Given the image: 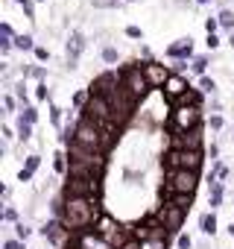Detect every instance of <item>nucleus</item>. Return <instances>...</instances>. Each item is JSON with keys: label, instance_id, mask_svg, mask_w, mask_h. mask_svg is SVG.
Returning a JSON list of instances; mask_svg holds the SVG:
<instances>
[{"label": "nucleus", "instance_id": "obj_36", "mask_svg": "<svg viewBox=\"0 0 234 249\" xmlns=\"http://www.w3.org/2000/svg\"><path fill=\"white\" fill-rule=\"evenodd\" d=\"M3 217H6V220H9V223H18V211H15V208H12V205H9V208H6V211H3Z\"/></svg>", "mask_w": 234, "mask_h": 249}, {"label": "nucleus", "instance_id": "obj_23", "mask_svg": "<svg viewBox=\"0 0 234 249\" xmlns=\"http://www.w3.org/2000/svg\"><path fill=\"white\" fill-rule=\"evenodd\" d=\"M141 249H167V237H150V240H141Z\"/></svg>", "mask_w": 234, "mask_h": 249}, {"label": "nucleus", "instance_id": "obj_10", "mask_svg": "<svg viewBox=\"0 0 234 249\" xmlns=\"http://www.w3.org/2000/svg\"><path fill=\"white\" fill-rule=\"evenodd\" d=\"M100 194V182L97 179H76L70 176L65 185V196H97Z\"/></svg>", "mask_w": 234, "mask_h": 249}, {"label": "nucleus", "instance_id": "obj_7", "mask_svg": "<svg viewBox=\"0 0 234 249\" xmlns=\"http://www.w3.org/2000/svg\"><path fill=\"white\" fill-rule=\"evenodd\" d=\"M167 167L170 170H199L202 167V153L199 150H170L167 153Z\"/></svg>", "mask_w": 234, "mask_h": 249}, {"label": "nucleus", "instance_id": "obj_13", "mask_svg": "<svg viewBox=\"0 0 234 249\" xmlns=\"http://www.w3.org/2000/svg\"><path fill=\"white\" fill-rule=\"evenodd\" d=\"M73 249H117L114 243H108L105 237H100L97 231H85L76 237V246Z\"/></svg>", "mask_w": 234, "mask_h": 249}, {"label": "nucleus", "instance_id": "obj_31", "mask_svg": "<svg viewBox=\"0 0 234 249\" xmlns=\"http://www.w3.org/2000/svg\"><path fill=\"white\" fill-rule=\"evenodd\" d=\"M73 106H76V108H85V106H88V91H76V94H73Z\"/></svg>", "mask_w": 234, "mask_h": 249}, {"label": "nucleus", "instance_id": "obj_29", "mask_svg": "<svg viewBox=\"0 0 234 249\" xmlns=\"http://www.w3.org/2000/svg\"><path fill=\"white\" fill-rule=\"evenodd\" d=\"M199 91H205V94H214V91H217V82H214L211 76H202V79H199Z\"/></svg>", "mask_w": 234, "mask_h": 249}, {"label": "nucleus", "instance_id": "obj_19", "mask_svg": "<svg viewBox=\"0 0 234 249\" xmlns=\"http://www.w3.org/2000/svg\"><path fill=\"white\" fill-rule=\"evenodd\" d=\"M82 50H85V38H82L79 33H73V36L67 38V65H70V68L76 65V59H79Z\"/></svg>", "mask_w": 234, "mask_h": 249}, {"label": "nucleus", "instance_id": "obj_12", "mask_svg": "<svg viewBox=\"0 0 234 249\" xmlns=\"http://www.w3.org/2000/svg\"><path fill=\"white\" fill-rule=\"evenodd\" d=\"M144 73H147V79H150L152 88H164L167 79L173 76V71H167V68L158 65V62H147V65H144Z\"/></svg>", "mask_w": 234, "mask_h": 249}, {"label": "nucleus", "instance_id": "obj_43", "mask_svg": "<svg viewBox=\"0 0 234 249\" xmlns=\"http://www.w3.org/2000/svg\"><path fill=\"white\" fill-rule=\"evenodd\" d=\"M141 59H144V62H152V53H150V47H141Z\"/></svg>", "mask_w": 234, "mask_h": 249}, {"label": "nucleus", "instance_id": "obj_30", "mask_svg": "<svg viewBox=\"0 0 234 249\" xmlns=\"http://www.w3.org/2000/svg\"><path fill=\"white\" fill-rule=\"evenodd\" d=\"M222 202V185H211V205L217 208Z\"/></svg>", "mask_w": 234, "mask_h": 249}, {"label": "nucleus", "instance_id": "obj_6", "mask_svg": "<svg viewBox=\"0 0 234 249\" xmlns=\"http://www.w3.org/2000/svg\"><path fill=\"white\" fill-rule=\"evenodd\" d=\"M123 88L129 91V97H132V100H144V97H147V91H150L152 85H150V79H147L144 68H129V71L123 73Z\"/></svg>", "mask_w": 234, "mask_h": 249}, {"label": "nucleus", "instance_id": "obj_21", "mask_svg": "<svg viewBox=\"0 0 234 249\" xmlns=\"http://www.w3.org/2000/svg\"><path fill=\"white\" fill-rule=\"evenodd\" d=\"M18 138L21 141H30L33 138V123H27L24 117H18Z\"/></svg>", "mask_w": 234, "mask_h": 249}, {"label": "nucleus", "instance_id": "obj_35", "mask_svg": "<svg viewBox=\"0 0 234 249\" xmlns=\"http://www.w3.org/2000/svg\"><path fill=\"white\" fill-rule=\"evenodd\" d=\"M30 234H33V231H30V226H27V223H18V240H27Z\"/></svg>", "mask_w": 234, "mask_h": 249}, {"label": "nucleus", "instance_id": "obj_22", "mask_svg": "<svg viewBox=\"0 0 234 249\" xmlns=\"http://www.w3.org/2000/svg\"><path fill=\"white\" fill-rule=\"evenodd\" d=\"M170 199H173L179 208H184V211H187V208H190V202H193V194H170Z\"/></svg>", "mask_w": 234, "mask_h": 249}, {"label": "nucleus", "instance_id": "obj_11", "mask_svg": "<svg viewBox=\"0 0 234 249\" xmlns=\"http://www.w3.org/2000/svg\"><path fill=\"white\" fill-rule=\"evenodd\" d=\"M120 82H123V76H117L114 71H105L102 76H97L94 79V85H91V94H100V97H108L114 88H120Z\"/></svg>", "mask_w": 234, "mask_h": 249}, {"label": "nucleus", "instance_id": "obj_3", "mask_svg": "<svg viewBox=\"0 0 234 249\" xmlns=\"http://www.w3.org/2000/svg\"><path fill=\"white\" fill-rule=\"evenodd\" d=\"M70 147H79V150H88V153H102V147H108V141H105L102 129L97 126L94 120L82 117L76 123V132H73V144Z\"/></svg>", "mask_w": 234, "mask_h": 249}, {"label": "nucleus", "instance_id": "obj_39", "mask_svg": "<svg viewBox=\"0 0 234 249\" xmlns=\"http://www.w3.org/2000/svg\"><path fill=\"white\" fill-rule=\"evenodd\" d=\"M18 3H21V9L27 12V18H33V3H30V0H18Z\"/></svg>", "mask_w": 234, "mask_h": 249}, {"label": "nucleus", "instance_id": "obj_2", "mask_svg": "<svg viewBox=\"0 0 234 249\" xmlns=\"http://www.w3.org/2000/svg\"><path fill=\"white\" fill-rule=\"evenodd\" d=\"M102 156L100 153H88L79 147H70V176L76 179H100L102 173Z\"/></svg>", "mask_w": 234, "mask_h": 249}, {"label": "nucleus", "instance_id": "obj_9", "mask_svg": "<svg viewBox=\"0 0 234 249\" xmlns=\"http://www.w3.org/2000/svg\"><path fill=\"white\" fill-rule=\"evenodd\" d=\"M94 231H97L100 237H105L108 243H114L117 249H120V246H123L126 240H129L126 234H120V226H117V220H111L108 214H102V217H100V220L94 223Z\"/></svg>", "mask_w": 234, "mask_h": 249}, {"label": "nucleus", "instance_id": "obj_28", "mask_svg": "<svg viewBox=\"0 0 234 249\" xmlns=\"http://www.w3.org/2000/svg\"><path fill=\"white\" fill-rule=\"evenodd\" d=\"M117 59H120V53H117L114 47H102V62H105V65H114Z\"/></svg>", "mask_w": 234, "mask_h": 249}, {"label": "nucleus", "instance_id": "obj_26", "mask_svg": "<svg viewBox=\"0 0 234 249\" xmlns=\"http://www.w3.org/2000/svg\"><path fill=\"white\" fill-rule=\"evenodd\" d=\"M15 47L18 50H33L35 44H33V36H15Z\"/></svg>", "mask_w": 234, "mask_h": 249}, {"label": "nucleus", "instance_id": "obj_15", "mask_svg": "<svg viewBox=\"0 0 234 249\" xmlns=\"http://www.w3.org/2000/svg\"><path fill=\"white\" fill-rule=\"evenodd\" d=\"M199 144H202L199 129H193V132H173V150H199Z\"/></svg>", "mask_w": 234, "mask_h": 249}, {"label": "nucleus", "instance_id": "obj_38", "mask_svg": "<svg viewBox=\"0 0 234 249\" xmlns=\"http://www.w3.org/2000/svg\"><path fill=\"white\" fill-rule=\"evenodd\" d=\"M187 71V62L184 59H176V68H173V73H184Z\"/></svg>", "mask_w": 234, "mask_h": 249}, {"label": "nucleus", "instance_id": "obj_27", "mask_svg": "<svg viewBox=\"0 0 234 249\" xmlns=\"http://www.w3.org/2000/svg\"><path fill=\"white\" fill-rule=\"evenodd\" d=\"M202 231H205V234H214V231H217V220H214V214H205V217H202Z\"/></svg>", "mask_w": 234, "mask_h": 249}, {"label": "nucleus", "instance_id": "obj_5", "mask_svg": "<svg viewBox=\"0 0 234 249\" xmlns=\"http://www.w3.org/2000/svg\"><path fill=\"white\" fill-rule=\"evenodd\" d=\"M196 182H199V170H170L167 176V191L170 194H193L196 191Z\"/></svg>", "mask_w": 234, "mask_h": 249}, {"label": "nucleus", "instance_id": "obj_42", "mask_svg": "<svg viewBox=\"0 0 234 249\" xmlns=\"http://www.w3.org/2000/svg\"><path fill=\"white\" fill-rule=\"evenodd\" d=\"M35 56H38V59H41V62H47V59H50V53H47V50H44V47H35Z\"/></svg>", "mask_w": 234, "mask_h": 249}, {"label": "nucleus", "instance_id": "obj_45", "mask_svg": "<svg viewBox=\"0 0 234 249\" xmlns=\"http://www.w3.org/2000/svg\"><path fill=\"white\" fill-rule=\"evenodd\" d=\"M6 249H24V240H9Z\"/></svg>", "mask_w": 234, "mask_h": 249}, {"label": "nucleus", "instance_id": "obj_8", "mask_svg": "<svg viewBox=\"0 0 234 249\" xmlns=\"http://www.w3.org/2000/svg\"><path fill=\"white\" fill-rule=\"evenodd\" d=\"M184 214H187L184 208H179L173 199H167V202L158 208L155 220H158V223H161V226H164L170 234H173V231H179V229H182V223H184Z\"/></svg>", "mask_w": 234, "mask_h": 249}, {"label": "nucleus", "instance_id": "obj_18", "mask_svg": "<svg viewBox=\"0 0 234 249\" xmlns=\"http://www.w3.org/2000/svg\"><path fill=\"white\" fill-rule=\"evenodd\" d=\"M190 53H193V38L190 36L187 38H179V41H173L167 47V56H173V59H190Z\"/></svg>", "mask_w": 234, "mask_h": 249}, {"label": "nucleus", "instance_id": "obj_34", "mask_svg": "<svg viewBox=\"0 0 234 249\" xmlns=\"http://www.w3.org/2000/svg\"><path fill=\"white\" fill-rule=\"evenodd\" d=\"M217 27H219V18H208V21H205V30H208V36H214V33H217Z\"/></svg>", "mask_w": 234, "mask_h": 249}, {"label": "nucleus", "instance_id": "obj_20", "mask_svg": "<svg viewBox=\"0 0 234 249\" xmlns=\"http://www.w3.org/2000/svg\"><path fill=\"white\" fill-rule=\"evenodd\" d=\"M38 164H41V161H38V156H30V159H27V167H24V170L18 173V179H21V182H27V179H33V173L38 170Z\"/></svg>", "mask_w": 234, "mask_h": 249}, {"label": "nucleus", "instance_id": "obj_37", "mask_svg": "<svg viewBox=\"0 0 234 249\" xmlns=\"http://www.w3.org/2000/svg\"><path fill=\"white\" fill-rule=\"evenodd\" d=\"M120 249H141V240H138V237H129V240H126Z\"/></svg>", "mask_w": 234, "mask_h": 249}, {"label": "nucleus", "instance_id": "obj_40", "mask_svg": "<svg viewBox=\"0 0 234 249\" xmlns=\"http://www.w3.org/2000/svg\"><path fill=\"white\" fill-rule=\"evenodd\" d=\"M190 246H193V243H190V237H187V234H182V237H179V249H190Z\"/></svg>", "mask_w": 234, "mask_h": 249}, {"label": "nucleus", "instance_id": "obj_44", "mask_svg": "<svg viewBox=\"0 0 234 249\" xmlns=\"http://www.w3.org/2000/svg\"><path fill=\"white\" fill-rule=\"evenodd\" d=\"M35 97H38V100H47V85H44V82L38 85V94H35Z\"/></svg>", "mask_w": 234, "mask_h": 249}, {"label": "nucleus", "instance_id": "obj_49", "mask_svg": "<svg viewBox=\"0 0 234 249\" xmlns=\"http://www.w3.org/2000/svg\"><path fill=\"white\" fill-rule=\"evenodd\" d=\"M231 47H234V33H231Z\"/></svg>", "mask_w": 234, "mask_h": 249}, {"label": "nucleus", "instance_id": "obj_50", "mask_svg": "<svg viewBox=\"0 0 234 249\" xmlns=\"http://www.w3.org/2000/svg\"><path fill=\"white\" fill-rule=\"evenodd\" d=\"M123 3H132V0H123Z\"/></svg>", "mask_w": 234, "mask_h": 249}, {"label": "nucleus", "instance_id": "obj_46", "mask_svg": "<svg viewBox=\"0 0 234 249\" xmlns=\"http://www.w3.org/2000/svg\"><path fill=\"white\" fill-rule=\"evenodd\" d=\"M211 126H214V129H219V126H222V117H219V114H214V117H211Z\"/></svg>", "mask_w": 234, "mask_h": 249}, {"label": "nucleus", "instance_id": "obj_4", "mask_svg": "<svg viewBox=\"0 0 234 249\" xmlns=\"http://www.w3.org/2000/svg\"><path fill=\"white\" fill-rule=\"evenodd\" d=\"M199 120H202L199 106H182V103H176L173 111H170V129L173 132H193V129H199Z\"/></svg>", "mask_w": 234, "mask_h": 249}, {"label": "nucleus", "instance_id": "obj_24", "mask_svg": "<svg viewBox=\"0 0 234 249\" xmlns=\"http://www.w3.org/2000/svg\"><path fill=\"white\" fill-rule=\"evenodd\" d=\"M219 27H225V30L234 33V12H231V9H222V12H219Z\"/></svg>", "mask_w": 234, "mask_h": 249}, {"label": "nucleus", "instance_id": "obj_33", "mask_svg": "<svg viewBox=\"0 0 234 249\" xmlns=\"http://www.w3.org/2000/svg\"><path fill=\"white\" fill-rule=\"evenodd\" d=\"M21 117H24L27 123H35V120H38V114H35V108H33V106H24V111H21Z\"/></svg>", "mask_w": 234, "mask_h": 249}, {"label": "nucleus", "instance_id": "obj_41", "mask_svg": "<svg viewBox=\"0 0 234 249\" xmlns=\"http://www.w3.org/2000/svg\"><path fill=\"white\" fill-rule=\"evenodd\" d=\"M126 36H129V38H141V27H129Z\"/></svg>", "mask_w": 234, "mask_h": 249}, {"label": "nucleus", "instance_id": "obj_1", "mask_svg": "<svg viewBox=\"0 0 234 249\" xmlns=\"http://www.w3.org/2000/svg\"><path fill=\"white\" fill-rule=\"evenodd\" d=\"M102 217L100 205H97V196H65V211H62V223L67 229H88L94 226L97 220Z\"/></svg>", "mask_w": 234, "mask_h": 249}, {"label": "nucleus", "instance_id": "obj_32", "mask_svg": "<svg viewBox=\"0 0 234 249\" xmlns=\"http://www.w3.org/2000/svg\"><path fill=\"white\" fill-rule=\"evenodd\" d=\"M205 68H208V59H205V56H199V59L193 62V73H199V76H205Z\"/></svg>", "mask_w": 234, "mask_h": 249}, {"label": "nucleus", "instance_id": "obj_14", "mask_svg": "<svg viewBox=\"0 0 234 249\" xmlns=\"http://www.w3.org/2000/svg\"><path fill=\"white\" fill-rule=\"evenodd\" d=\"M187 88H190V85H187L184 73H173V76L167 79V85H164V97L176 103V100H179L182 94H187Z\"/></svg>", "mask_w": 234, "mask_h": 249}, {"label": "nucleus", "instance_id": "obj_25", "mask_svg": "<svg viewBox=\"0 0 234 249\" xmlns=\"http://www.w3.org/2000/svg\"><path fill=\"white\" fill-rule=\"evenodd\" d=\"M53 170H56V173H65V170H67V156H65V153H56V156H53Z\"/></svg>", "mask_w": 234, "mask_h": 249}, {"label": "nucleus", "instance_id": "obj_47", "mask_svg": "<svg viewBox=\"0 0 234 249\" xmlns=\"http://www.w3.org/2000/svg\"><path fill=\"white\" fill-rule=\"evenodd\" d=\"M228 234H234V223H231V226H228Z\"/></svg>", "mask_w": 234, "mask_h": 249}, {"label": "nucleus", "instance_id": "obj_17", "mask_svg": "<svg viewBox=\"0 0 234 249\" xmlns=\"http://www.w3.org/2000/svg\"><path fill=\"white\" fill-rule=\"evenodd\" d=\"M170 231L158 223V220H152L150 226H135V234L132 237H138V240H150V237H167Z\"/></svg>", "mask_w": 234, "mask_h": 249}, {"label": "nucleus", "instance_id": "obj_16", "mask_svg": "<svg viewBox=\"0 0 234 249\" xmlns=\"http://www.w3.org/2000/svg\"><path fill=\"white\" fill-rule=\"evenodd\" d=\"M70 229L62 223V220H50V223H44L41 226V234H44V240H50V243H65V234H67Z\"/></svg>", "mask_w": 234, "mask_h": 249}, {"label": "nucleus", "instance_id": "obj_48", "mask_svg": "<svg viewBox=\"0 0 234 249\" xmlns=\"http://www.w3.org/2000/svg\"><path fill=\"white\" fill-rule=\"evenodd\" d=\"M196 3H202V6H205V3H211V0H196Z\"/></svg>", "mask_w": 234, "mask_h": 249}]
</instances>
